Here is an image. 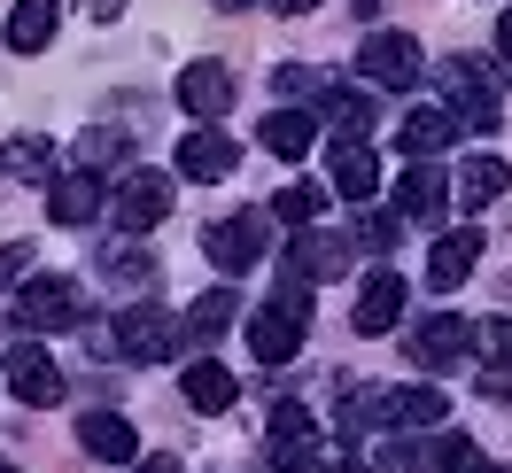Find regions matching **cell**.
<instances>
[{"label": "cell", "mask_w": 512, "mask_h": 473, "mask_svg": "<svg viewBox=\"0 0 512 473\" xmlns=\"http://www.w3.org/2000/svg\"><path fill=\"white\" fill-rule=\"evenodd\" d=\"M179 396H187V404L202 411V419H218V411L233 404V373H225L218 357H194V365H187V380H179Z\"/></svg>", "instance_id": "obj_21"}, {"label": "cell", "mask_w": 512, "mask_h": 473, "mask_svg": "<svg viewBox=\"0 0 512 473\" xmlns=\"http://www.w3.org/2000/svg\"><path fill=\"white\" fill-rule=\"evenodd\" d=\"M24 272H32V249H24V241H8V249H0V295L24 280Z\"/></svg>", "instance_id": "obj_35"}, {"label": "cell", "mask_w": 512, "mask_h": 473, "mask_svg": "<svg viewBox=\"0 0 512 473\" xmlns=\"http://www.w3.org/2000/svg\"><path fill=\"white\" fill-rule=\"evenodd\" d=\"M357 70H365L373 86H412L419 78V39L412 32H373L357 47Z\"/></svg>", "instance_id": "obj_9"}, {"label": "cell", "mask_w": 512, "mask_h": 473, "mask_svg": "<svg viewBox=\"0 0 512 473\" xmlns=\"http://www.w3.org/2000/svg\"><path fill=\"white\" fill-rule=\"evenodd\" d=\"M303 334H311V280H280L264 303H256L249 318V349H256V365H288L295 349H303Z\"/></svg>", "instance_id": "obj_1"}, {"label": "cell", "mask_w": 512, "mask_h": 473, "mask_svg": "<svg viewBox=\"0 0 512 473\" xmlns=\"http://www.w3.org/2000/svg\"><path fill=\"white\" fill-rule=\"evenodd\" d=\"M443 202H450V187H443V171H435V163L404 171V187H396V210H404V218H435Z\"/></svg>", "instance_id": "obj_25"}, {"label": "cell", "mask_w": 512, "mask_h": 473, "mask_svg": "<svg viewBox=\"0 0 512 473\" xmlns=\"http://www.w3.org/2000/svg\"><path fill=\"white\" fill-rule=\"evenodd\" d=\"M264 241H272V210H233V218H218L202 233V256L218 272H249L256 256H264Z\"/></svg>", "instance_id": "obj_5"}, {"label": "cell", "mask_w": 512, "mask_h": 473, "mask_svg": "<svg viewBox=\"0 0 512 473\" xmlns=\"http://www.w3.org/2000/svg\"><path fill=\"white\" fill-rule=\"evenodd\" d=\"M396 318H404V280H396V272H373V280L357 287L350 326H357V334H388Z\"/></svg>", "instance_id": "obj_15"}, {"label": "cell", "mask_w": 512, "mask_h": 473, "mask_svg": "<svg viewBox=\"0 0 512 473\" xmlns=\"http://www.w3.org/2000/svg\"><path fill=\"white\" fill-rule=\"evenodd\" d=\"M264 442H272V466H303L311 450H319V419H311V404H272V427H264Z\"/></svg>", "instance_id": "obj_10"}, {"label": "cell", "mask_w": 512, "mask_h": 473, "mask_svg": "<svg viewBox=\"0 0 512 473\" xmlns=\"http://www.w3.org/2000/svg\"><path fill=\"white\" fill-rule=\"evenodd\" d=\"M86 16H94V24H117V16H125V0H86Z\"/></svg>", "instance_id": "obj_38"}, {"label": "cell", "mask_w": 512, "mask_h": 473, "mask_svg": "<svg viewBox=\"0 0 512 473\" xmlns=\"http://www.w3.org/2000/svg\"><path fill=\"white\" fill-rule=\"evenodd\" d=\"M450 140H458V117H450V109H412V117H404V148H412V156H435Z\"/></svg>", "instance_id": "obj_27"}, {"label": "cell", "mask_w": 512, "mask_h": 473, "mask_svg": "<svg viewBox=\"0 0 512 473\" xmlns=\"http://www.w3.org/2000/svg\"><path fill=\"white\" fill-rule=\"evenodd\" d=\"M0 473H24V466H8V458H0Z\"/></svg>", "instance_id": "obj_44"}, {"label": "cell", "mask_w": 512, "mask_h": 473, "mask_svg": "<svg viewBox=\"0 0 512 473\" xmlns=\"http://www.w3.org/2000/svg\"><path fill=\"white\" fill-rule=\"evenodd\" d=\"M474 349L489 357V365H512V318H481V326H474Z\"/></svg>", "instance_id": "obj_32"}, {"label": "cell", "mask_w": 512, "mask_h": 473, "mask_svg": "<svg viewBox=\"0 0 512 473\" xmlns=\"http://www.w3.org/2000/svg\"><path fill=\"white\" fill-rule=\"evenodd\" d=\"M443 109L466 132H497V117H505V101H497V70L474 63V55H450V63H443Z\"/></svg>", "instance_id": "obj_2"}, {"label": "cell", "mask_w": 512, "mask_h": 473, "mask_svg": "<svg viewBox=\"0 0 512 473\" xmlns=\"http://www.w3.org/2000/svg\"><path fill=\"white\" fill-rule=\"evenodd\" d=\"M272 8H280V16H311L319 0H272Z\"/></svg>", "instance_id": "obj_41"}, {"label": "cell", "mask_w": 512, "mask_h": 473, "mask_svg": "<svg viewBox=\"0 0 512 473\" xmlns=\"http://www.w3.org/2000/svg\"><path fill=\"white\" fill-rule=\"evenodd\" d=\"M78 450L101 458V466H132V458H140V435H132V419H117V411H86V419H78Z\"/></svg>", "instance_id": "obj_12"}, {"label": "cell", "mask_w": 512, "mask_h": 473, "mask_svg": "<svg viewBox=\"0 0 512 473\" xmlns=\"http://www.w3.org/2000/svg\"><path fill=\"white\" fill-rule=\"evenodd\" d=\"M466 473H505V466H481V458H474V466H466Z\"/></svg>", "instance_id": "obj_42"}, {"label": "cell", "mask_w": 512, "mask_h": 473, "mask_svg": "<svg viewBox=\"0 0 512 473\" xmlns=\"http://www.w3.org/2000/svg\"><path fill=\"white\" fill-rule=\"evenodd\" d=\"M47 39H55V0H16V8H8V47H16V55H39Z\"/></svg>", "instance_id": "obj_23"}, {"label": "cell", "mask_w": 512, "mask_h": 473, "mask_svg": "<svg viewBox=\"0 0 512 473\" xmlns=\"http://www.w3.org/2000/svg\"><path fill=\"white\" fill-rule=\"evenodd\" d=\"M295 473H350V458H342V450H326V442H319V450H311V458H303Z\"/></svg>", "instance_id": "obj_36"}, {"label": "cell", "mask_w": 512, "mask_h": 473, "mask_svg": "<svg viewBox=\"0 0 512 473\" xmlns=\"http://www.w3.org/2000/svg\"><path fill=\"white\" fill-rule=\"evenodd\" d=\"M505 187H512V163L505 156H466V163H458V179H450L458 210H481V202H497Z\"/></svg>", "instance_id": "obj_19"}, {"label": "cell", "mask_w": 512, "mask_h": 473, "mask_svg": "<svg viewBox=\"0 0 512 473\" xmlns=\"http://www.w3.org/2000/svg\"><path fill=\"white\" fill-rule=\"evenodd\" d=\"M132 473H187V466H179V458H148V466L132 458Z\"/></svg>", "instance_id": "obj_39"}, {"label": "cell", "mask_w": 512, "mask_h": 473, "mask_svg": "<svg viewBox=\"0 0 512 473\" xmlns=\"http://www.w3.org/2000/svg\"><path fill=\"white\" fill-rule=\"evenodd\" d=\"M497 55H505V63H512V8H505V16H497Z\"/></svg>", "instance_id": "obj_40"}, {"label": "cell", "mask_w": 512, "mask_h": 473, "mask_svg": "<svg viewBox=\"0 0 512 473\" xmlns=\"http://www.w3.org/2000/svg\"><path fill=\"white\" fill-rule=\"evenodd\" d=\"M342 264H350L342 241H326V233H295V249H288V272H295V280H334Z\"/></svg>", "instance_id": "obj_22"}, {"label": "cell", "mask_w": 512, "mask_h": 473, "mask_svg": "<svg viewBox=\"0 0 512 473\" xmlns=\"http://www.w3.org/2000/svg\"><path fill=\"white\" fill-rule=\"evenodd\" d=\"M78 318H86V295H78V280H63V272H39V280H24V295H16V326H24V334H63Z\"/></svg>", "instance_id": "obj_3"}, {"label": "cell", "mask_w": 512, "mask_h": 473, "mask_svg": "<svg viewBox=\"0 0 512 473\" xmlns=\"http://www.w3.org/2000/svg\"><path fill=\"white\" fill-rule=\"evenodd\" d=\"M481 450L466 435H435V442H381V466L373 473H466Z\"/></svg>", "instance_id": "obj_6"}, {"label": "cell", "mask_w": 512, "mask_h": 473, "mask_svg": "<svg viewBox=\"0 0 512 473\" xmlns=\"http://www.w3.org/2000/svg\"><path fill=\"white\" fill-rule=\"evenodd\" d=\"M0 171H8V179H47V171H55V140H39V132L8 140V148H0Z\"/></svg>", "instance_id": "obj_28"}, {"label": "cell", "mask_w": 512, "mask_h": 473, "mask_svg": "<svg viewBox=\"0 0 512 473\" xmlns=\"http://www.w3.org/2000/svg\"><path fill=\"white\" fill-rule=\"evenodd\" d=\"M319 210H326V194H319V187H288L280 202H272V218H280V225H295V233L319 218Z\"/></svg>", "instance_id": "obj_31"}, {"label": "cell", "mask_w": 512, "mask_h": 473, "mask_svg": "<svg viewBox=\"0 0 512 473\" xmlns=\"http://www.w3.org/2000/svg\"><path fill=\"white\" fill-rule=\"evenodd\" d=\"M8 388H16V404H32V411L63 404V373H55V357H47L39 342L8 349Z\"/></svg>", "instance_id": "obj_8"}, {"label": "cell", "mask_w": 512, "mask_h": 473, "mask_svg": "<svg viewBox=\"0 0 512 473\" xmlns=\"http://www.w3.org/2000/svg\"><path fill=\"white\" fill-rule=\"evenodd\" d=\"M233 311H241L233 287H210V295H194V311L179 318V326H187V342H218L225 326H233Z\"/></svg>", "instance_id": "obj_26"}, {"label": "cell", "mask_w": 512, "mask_h": 473, "mask_svg": "<svg viewBox=\"0 0 512 473\" xmlns=\"http://www.w3.org/2000/svg\"><path fill=\"white\" fill-rule=\"evenodd\" d=\"M125 148H132V140H125L117 125H94L86 140H78V171H117V163H125Z\"/></svg>", "instance_id": "obj_29"}, {"label": "cell", "mask_w": 512, "mask_h": 473, "mask_svg": "<svg viewBox=\"0 0 512 473\" xmlns=\"http://www.w3.org/2000/svg\"><path fill=\"white\" fill-rule=\"evenodd\" d=\"M233 163H241V148H233L218 125H194L187 140H179V171H187V179H233Z\"/></svg>", "instance_id": "obj_13"}, {"label": "cell", "mask_w": 512, "mask_h": 473, "mask_svg": "<svg viewBox=\"0 0 512 473\" xmlns=\"http://www.w3.org/2000/svg\"><path fill=\"white\" fill-rule=\"evenodd\" d=\"M117 357L125 365H163V357H179V342H187V326H171V318L156 311V303H132L125 318H117Z\"/></svg>", "instance_id": "obj_4"}, {"label": "cell", "mask_w": 512, "mask_h": 473, "mask_svg": "<svg viewBox=\"0 0 512 473\" xmlns=\"http://www.w3.org/2000/svg\"><path fill=\"white\" fill-rule=\"evenodd\" d=\"M319 117L342 132V140H365V132H373V117H381V101L357 94V86H319Z\"/></svg>", "instance_id": "obj_20"}, {"label": "cell", "mask_w": 512, "mask_h": 473, "mask_svg": "<svg viewBox=\"0 0 512 473\" xmlns=\"http://www.w3.org/2000/svg\"><path fill=\"white\" fill-rule=\"evenodd\" d=\"M396 233H404V218H388V210H373V218L357 225V241H365L373 256H388V249H396Z\"/></svg>", "instance_id": "obj_34"}, {"label": "cell", "mask_w": 512, "mask_h": 473, "mask_svg": "<svg viewBox=\"0 0 512 473\" xmlns=\"http://www.w3.org/2000/svg\"><path fill=\"white\" fill-rule=\"evenodd\" d=\"M481 396H489V404H505V396H512V365H489V373H481Z\"/></svg>", "instance_id": "obj_37"}, {"label": "cell", "mask_w": 512, "mask_h": 473, "mask_svg": "<svg viewBox=\"0 0 512 473\" xmlns=\"http://www.w3.org/2000/svg\"><path fill=\"white\" fill-rule=\"evenodd\" d=\"M334 194H342V202H373V194H381V156H373L365 140H342V148H334Z\"/></svg>", "instance_id": "obj_18"}, {"label": "cell", "mask_w": 512, "mask_h": 473, "mask_svg": "<svg viewBox=\"0 0 512 473\" xmlns=\"http://www.w3.org/2000/svg\"><path fill=\"white\" fill-rule=\"evenodd\" d=\"M109 280H125V287L156 280V256H140V249H109Z\"/></svg>", "instance_id": "obj_33"}, {"label": "cell", "mask_w": 512, "mask_h": 473, "mask_svg": "<svg viewBox=\"0 0 512 473\" xmlns=\"http://www.w3.org/2000/svg\"><path fill=\"white\" fill-rule=\"evenodd\" d=\"M171 218V179L163 171H125L117 179V225L125 233H156Z\"/></svg>", "instance_id": "obj_7"}, {"label": "cell", "mask_w": 512, "mask_h": 473, "mask_svg": "<svg viewBox=\"0 0 512 473\" xmlns=\"http://www.w3.org/2000/svg\"><path fill=\"white\" fill-rule=\"evenodd\" d=\"M179 101H187L194 117H225V109H233V70L225 63H187L179 70Z\"/></svg>", "instance_id": "obj_17"}, {"label": "cell", "mask_w": 512, "mask_h": 473, "mask_svg": "<svg viewBox=\"0 0 512 473\" xmlns=\"http://www.w3.org/2000/svg\"><path fill=\"white\" fill-rule=\"evenodd\" d=\"M474 264H481V233H474V225H458V233H443V241H435V256H427V280L450 295V287L474 280Z\"/></svg>", "instance_id": "obj_14"}, {"label": "cell", "mask_w": 512, "mask_h": 473, "mask_svg": "<svg viewBox=\"0 0 512 473\" xmlns=\"http://www.w3.org/2000/svg\"><path fill=\"white\" fill-rule=\"evenodd\" d=\"M311 117H303V109H264V148H272V156L280 163H295V156H311Z\"/></svg>", "instance_id": "obj_24"}, {"label": "cell", "mask_w": 512, "mask_h": 473, "mask_svg": "<svg viewBox=\"0 0 512 473\" xmlns=\"http://www.w3.org/2000/svg\"><path fill=\"white\" fill-rule=\"evenodd\" d=\"M466 349H474V326H466V318H450V311H435V318H419V334H412V365L443 373V365H458Z\"/></svg>", "instance_id": "obj_11"}, {"label": "cell", "mask_w": 512, "mask_h": 473, "mask_svg": "<svg viewBox=\"0 0 512 473\" xmlns=\"http://www.w3.org/2000/svg\"><path fill=\"white\" fill-rule=\"evenodd\" d=\"M443 396H435V388H396V419H404V427H443Z\"/></svg>", "instance_id": "obj_30"}, {"label": "cell", "mask_w": 512, "mask_h": 473, "mask_svg": "<svg viewBox=\"0 0 512 473\" xmlns=\"http://www.w3.org/2000/svg\"><path fill=\"white\" fill-rule=\"evenodd\" d=\"M218 8H249V0H218Z\"/></svg>", "instance_id": "obj_43"}, {"label": "cell", "mask_w": 512, "mask_h": 473, "mask_svg": "<svg viewBox=\"0 0 512 473\" xmlns=\"http://www.w3.org/2000/svg\"><path fill=\"white\" fill-rule=\"evenodd\" d=\"M47 218L55 225H94L101 218V179L94 171H63V179L47 187Z\"/></svg>", "instance_id": "obj_16"}]
</instances>
